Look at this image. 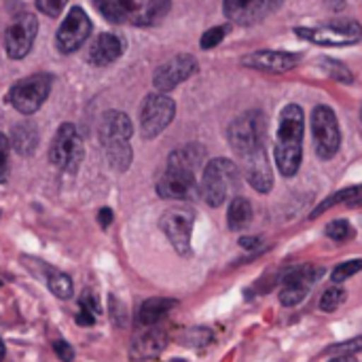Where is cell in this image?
Returning <instances> with one entry per match:
<instances>
[{"label":"cell","mask_w":362,"mask_h":362,"mask_svg":"<svg viewBox=\"0 0 362 362\" xmlns=\"http://www.w3.org/2000/svg\"><path fill=\"white\" fill-rule=\"evenodd\" d=\"M303 132L305 115L299 104H286L280 112L276 138V163L284 178H293L303 159Z\"/></svg>","instance_id":"obj_1"},{"label":"cell","mask_w":362,"mask_h":362,"mask_svg":"<svg viewBox=\"0 0 362 362\" xmlns=\"http://www.w3.org/2000/svg\"><path fill=\"white\" fill-rule=\"evenodd\" d=\"M132 134H134V125L125 112L108 110L102 115L98 136L106 151V159H108L110 168L117 172H127L132 165V159H134V151L129 144Z\"/></svg>","instance_id":"obj_2"},{"label":"cell","mask_w":362,"mask_h":362,"mask_svg":"<svg viewBox=\"0 0 362 362\" xmlns=\"http://www.w3.org/2000/svg\"><path fill=\"white\" fill-rule=\"evenodd\" d=\"M238 182H240L238 165L231 159L216 157L204 170L199 193L208 206L218 208L233 195V191L238 189Z\"/></svg>","instance_id":"obj_3"},{"label":"cell","mask_w":362,"mask_h":362,"mask_svg":"<svg viewBox=\"0 0 362 362\" xmlns=\"http://www.w3.org/2000/svg\"><path fill=\"white\" fill-rule=\"evenodd\" d=\"M227 140L231 148L244 157L257 148L265 146V117L259 110H248L240 115L227 129Z\"/></svg>","instance_id":"obj_4"},{"label":"cell","mask_w":362,"mask_h":362,"mask_svg":"<svg viewBox=\"0 0 362 362\" xmlns=\"http://www.w3.org/2000/svg\"><path fill=\"white\" fill-rule=\"evenodd\" d=\"M83 157H85V146L78 129L72 123H62L57 134L53 136L49 148V161L62 172L74 174L81 168Z\"/></svg>","instance_id":"obj_5"},{"label":"cell","mask_w":362,"mask_h":362,"mask_svg":"<svg viewBox=\"0 0 362 362\" xmlns=\"http://www.w3.org/2000/svg\"><path fill=\"white\" fill-rule=\"evenodd\" d=\"M295 34L299 38H305L316 45L346 47V45H354L361 40L362 25L352 19H339V21H331V23H325L318 28H297Z\"/></svg>","instance_id":"obj_6"},{"label":"cell","mask_w":362,"mask_h":362,"mask_svg":"<svg viewBox=\"0 0 362 362\" xmlns=\"http://www.w3.org/2000/svg\"><path fill=\"white\" fill-rule=\"evenodd\" d=\"M312 134H314V146L316 155L320 159H333L341 146V132L339 121L333 112V108L320 104L312 112Z\"/></svg>","instance_id":"obj_7"},{"label":"cell","mask_w":362,"mask_h":362,"mask_svg":"<svg viewBox=\"0 0 362 362\" xmlns=\"http://www.w3.org/2000/svg\"><path fill=\"white\" fill-rule=\"evenodd\" d=\"M51 76L49 74H32L17 81L8 91V102L21 115H34L51 93Z\"/></svg>","instance_id":"obj_8"},{"label":"cell","mask_w":362,"mask_h":362,"mask_svg":"<svg viewBox=\"0 0 362 362\" xmlns=\"http://www.w3.org/2000/svg\"><path fill=\"white\" fill-rule=\"evenodd\" d=\"M176 104L165 93H151L140 110V129L144 138H157L174 119Z\"/></svg>","instance_id":"obj_9"},{"label":"cell","mask_w":362,"mask_h":362,"mask_svg":"<svg viewBox=\"0 0 362 362\" xmlns=\"http://www.w3.org/2000/svg\"><path fill=\"white\" fill-rule=\"evenodd\" d=\"M195 212L189 208H172L159 218V227L180 257L191 255V233H193Z\"/></svg>","instance_id":"obj_10"},{"label":"cell","mask_w":362,"mask_h":362,"mask_svg":"<svg viewBox=\"0 0 362 362\" xmlns=\"http://www.w3.org/2000/svg\"><path fill=\"white\" fill-rule=\"evenodd\" d=\"M91 32V19L81 6H72L64 19V23L57 30L55 45L62 53H74L76 49L83 47Z\"/></svg>","instance_id":"obj_11"},{"label":"cell","mask_w":362,"mask_h":362,"mask_svg":"<svg viewBox=\"0 0 362 362\" xmlns=\"http://www.w3.org/2000/svg\"><path fill=\"white\" fill-rule=\"evenodd\" d=\"M36 30H38V21L32 13H21L17 15L11 25L6 28L4 34V47L8 57L13 59H21L30 53L34 38H36Z\"/></svg>","instance_id":"obj_12"},{"label":"cell","mask_w":362,"mask_h":362,"mask_svg":"<svg viewBox=\"0 0 362 362\" xmlns=\"http://www.w3.org/2000/svg\"><path fill=\"white\" fill-rule=\"evenodd\" d=\"M284 0H223L225 15L238 25H255L282 6Z\"/></svg>","instance_id":"obj_13"},{"label":"cell","mask_w":362,"mask_h":362,"mask_svg":"<svg viewBox=\"0 0 362 362\" xmlns=\"http://www.w3.org/2000/svg\"><path fill=\"white\" fill-rule=\"evenodd\" d=\"M197 72V62L189 53H180L172 59H168L163 66L157 68L153 76V85L159 89V93H168L174 87H178L182 81L191 78Z\"/></svg>","instance_id":"obj_14"},{"label":"cell","mask_w":362,"mask_h":362,"mask_svg":"<svg viewBox=\"0 0 362 362\" xmlns=\"http://www.w3.org/2000/svg\"><path fill=\"white\" fill-rule=\"evenodd\" d=\"M157 193L163 199H180V202L195 199V195H197L195 174L174 168V165H168L163 176L157 182Z\"/></svg>","instance_id":"obj_15"},{"label":"cell","mask_w":362,"mask_h":362,"mask_svg":"<svg viewBox=\"0 0 362 362\" xmlns=\"http://www.w3.org/2000/svg\"><path fill=\"white\" fill-rule=\"evenodd\" d=\"M322 274H325V269H320V267H299V269H295L284 280V286L280 291V303L286 305V308L299 305L308 297L310 286H314L320 280Z\"/></svg>","instance_id":"obj_16"},{"label":"cell","mask_w":362,"mask_h":362,"mask_svg":"<svg viewBox=\"0 0 362 362\" xmlns=\"http://www.w3.org/2000/svg\"><path fill=\"white\" fill-rule=\"evenodd\" d=\"M242 159H244V176L250 182V187L259 193H269L274 187V172H272L265 146L244 155Z\"/></svg>","instance_id":"obj_17"},{"label":"cell","mask_w":362,"mask_h":362,"mask_svg":"<svg viewBox=\"0 0 362 362\" xmlns=\"http://www.w3.org/2000/svg\"><path fill=\"white\" fill-rule=\"evenodd\" d=\"M242 62H244V66L255 68V70L282 74V72H288L297 66L299 55L286 53V51H255V53L246 55Z\"/></svg>","instance_id":"obj_18"},{"label":"cell","mask_w":362,"mask_h":362,"mask_svg":"<svg viewBox=\"0 0 362 362\" xmlns=\"http://www.w3.org/2000/svg\"><path fill=\"white\" fill-rule=\"evenodd\" d=\"M168 346V333L155 327H146L134 341H132V350L129 356L132 361H151L157 358Z\"/></svg>","instance_id":"obj_19"},{"label":"cell","mask_w":362,"mask_h":362,"mask_svg":"<svg viewBox=\"0 0 362 362\" xmlns=\"http://www.w3.org/2000/svg\"><path fill=\"white\" fill-rule=\"evenodd\" d=\"M121 53H123V40H121V36H117L112 32H104V34H100L93 40L87 59L93 66H108V64L117 62L121 57Z\"/></svg>","instance_id":"obj_20"},{"label":"cell","mask_w":362,"mask_h":362,"mask_svg":"<svg viewBox=\"0 0 362 362\" xmlns=\"http://www.w3.org/2000/svg\"><path fill=\"white\" fill-rule=\"evenodd\" d=\"M170 6H172L170 0H142V2H136L132 21L136 25H155L168 15Z\"/></svg>","instance_id":"obj_21"},{"label":"cell","mask_w":362,"mask_h":362,"mask_svg":"<svg viewBox=\"0 0 362 362\" xmlns=\"http://www.w3.org/2000/svg\"><path fill=\"white\" fill-rule=\"evenodd\" d=\"M204 159H206V148L202 144H187L182 148H176L170 155L168 165H174V168H180V170L195 174L202 168Z\"/></svg>","instance_id":"obj_22"},{"label":"cell","mask_w":362,"mask_h":362,"mask_svg":"<svg viewBox=\"0 0 362 362\" xmlns=\"http://www.w3.org/2000/svg\"><path fill=\"white\" fill-rule=\"evenodd\" d=\"M11 146H13L21 157L34 155V151H36V146H38V129H36V125L30 123V121L17 123V125L13 127Z\"/></svg>","instance_id":"obj_23"},{"label":"cell","mask_w":362,"mask_h":362,"mask_svg":"<svg viewBox=\"0 0 362 362\" xmlns=\"http://www.w3.org/2000/svg\"><path fill=\"white\" fill-rule=\"evenodd\" d=\"M176 305V301L172 299H161V297H155V299H146L142 305H140V312H138V322L140 327H155L159 325V320H163L168 316V312Z\"/></svg>","instance_id":"obj_24"},{"label":"cell","mask_w":362,"mask_h":362,"mask_svg":"<svg viewBox=\"0 0 362 362\" xmlns=\"http://www.w3.org/2000/svg\"><path fill=\"white\" fill-rule=\"evenodd\" d=\"M93 2L102 11V15L112 23L132 21L136 8V0H93Z\"/></svg>","instance_id":"obj_25"},{"label":"cell","mask_w":362,"mask_h":362,"mask_svg":"<svg viewBox=\"0 0 362 362\" xmlns=\"http://www.w3.org/2000/svg\"><path fill=\"white\" fill-rule=\"evenodd\" d=\"M252 221V206L246 197H235L227 210V227L231 231H242Z\"/></svg>","instance_id":"obj_26"},{"label":"cell","mask_w":362,"mask_h":362,"mask_svg":"<svg viewBox=\"0 0 362 362\" xmlns=\"http://www.w3.org/2000/svg\"><path fill=\"white\" fill-rule=\"evenodd\" d=\"M47 284H49L51 293L59 299H70L74 295V284H72L70 276H66L57 269H47Z\"/></svg>","instance_id":"obj_27"},{"label":"cell","mask_w":362,"mask_h":362,"mask_svg":"<svg viewBox=\"0 0 362 362\" xmlns=\"http://www.w3.org/2000/svg\"><path fill=\"white\" fill-rule=\"evenodd\" d=\"M362 193V187H350V189H344V191H337L335 195H331V197H327L312 214H310V218H318L320 214H325L329 208H333V206H337V204H344V202H352L354 197H358Z\"/></svg>","instance_id":"obj_28"},{"label":"cell","mask_w":362,"mask_h":362,"mask_svg":"<svg viewBox=\"0 0 362 362\" xmlns=\"http://www.w3.org/2000/svg\"><path fill=\"white\" fill-rule=\"evenodd\" d=\"M318 64H322L320 68H322L331 78H335V81H339V83H346V85H348V83L354 81V74L350 72V68H348L346 64L333 59V57H320Z\"/></svg>","instance_id":"obj_29"},{"label":"cell","mask_w":362,"mask_h":362,"mask_svg":"<svg viewBox=\"0 0 362 362\" xmlns=\"http://www.w3.org/2000/svg\"><path fill=\"white\" fill-rule=\"evenodd\" d=\"M327 235L333 242H346V240H352L354 238V229H352V225L346 218H337V221H333L327 227Z\"/></svg>","instance_id":"obj_30"},{"label":"cell","mask_w":362,"mask_h":362,"mask_svg":"<svg viewBox=\"0 0 362 362\" xmlns=\"http://www.w3.org/2000/svg\"><path fill=\"white\" fill-rule=\"evenodd\" d=\"M344 301H346V291L339 286H333V288L325 291V295L320 297V310L322 312H335Z\"/></svg>","instance_id":"obj_31"},{"label":"cell","mask_w":362,"mask_h":362,"mask_svg":"<svg viewBox=\"0 0 362 362\" xmlns=\"http://www.w3.org/2000/svg\"><path fill=\"white\" fill-rule=\"evenodd\" d=\"M361 269H362V259H352V261H346V263H341V265H337V267L333 269V274H331V280H333L335 284H339V282H344V280H348V278L356 276Z\"/></svg>","instance_id":"obj_32"},{"label":"cell","mask_w":362,"mask_h":362,"mask_svg":"<svg viewBox=\"0 0 362 362\" xmlns=\"http://www.w3.org/2000/svg\"><path fill=\"white\" fill-rule=\"evenodd\" d=\"M225 34H227V28H225V25L210 28L208 32H204V36H202V40H199L202 49H206V51H208V49H214L216 45H221V42H223Z\"/></svg>","instance_id":"obj_33"},{"label":"cell","mask_w":362,"mask_h":362,"mask_svg":"<svg viewBox=\"0 0 362 362\" xmlns=\"http://www.w3.org/2000/svg\"><path fill=\"white\" fill-rule=\"evenodd\" d=\"M362 352V337L356 339H350L346 344H339V346H333L327 350V354H333V356H352V354H358Z\"/></svg>","instance_id":"obj_34"},{"label":"cell","mask_w":362,"mask_h":362,"mask_svg":"<svg viewBox=\"0 0 362 362\" xmlns=\"http://www.w3.org/2000/svg\"><path fill=\"white\" fill-rule=\"evenodd\" d=\"M8 153H11V142L4 134H0V182H6L8 178Z\"/></svg>","instance_id":"obj_35"},{"label":"cell","mask_w":362,"mask_h":362,"mask_svg":"<svg viewBox=\"0 0 362 362\" xmlns=\"http://www.w3.org/2000/svg\"><path fill=\"white\" fill-rule=\"evenodd\" d=\"M66 0H36V8L49 17H57L64 8Z\"/></svg>","instance_id":"obj_36"},{"label":"cell","mask_w":362,"mask_h":362,"mask_svg":"<svg viewBox=\"0 0 362 362\" xmlns=\"http://www.w3.org/2000/svg\"><path fill=\"white\" fill-rule=\"evenodd\" d=\"M53 352L57 354V358L62 362L74 361V350H72V346L66 344V341H55V344H53Z\"/></svg>","instance_id":"obj_37"},{"label":"cell","mask_w":362,"mask_h":362,"mask_svg":"<svg viewBox=\"0 0 362 362\" xmlns=\"http://www.w3.org/2000/svg\"><path fill=\"white\" fill-rule=\"evenodd\" d=\"M81 310H87V312H91L93 316H98V314H100V303H98V299H95L91 293H85V295L81 297Z\"/></svg>","instance_id":"obj_38"},{"label":"cell","mask_w":362,"mask_h":362,"mask_svg":"<svg viewBox=\"0 0 362 362\" xmlns=\"http://www.w3.org/2000/svg\"><path fill=\"white\" fill-rule=\"evenodd\" d=\"M76 325H81V327H91V325H95V316H93L91 312H87V310H81V314L76 316Z\"/></svg>","instance_id":"obj_39"},{"label":"cell","mask_w":362,"mask_h":362,"mask_svg":"<svg viewBox=\"0 0 362 362\" xmlns=\"http://www.w3.org/2000/svg\"><path fill=\"white\" fill-rule=\"evenodd\" d=\"M112 218H115V216H112V210H110V208H102V210H100V214H98V221H100V225H102L104 229H106V227H110Z\"/></svg>","instance_id":"obj_40"},{"label":"cell","mask_w":362,"mask_h":362,"mask_svg":"<svg viewBox=\"0 0 362 362\" xmlns=\"http://www.w3.org/2000/svg\"><path fill=\"white\" fill-rule=\"evenodd\" d=\"M259 244H261L259 238H242L240 240V246L246 248V250H255V248H259Z\"/></svg>","instance_id":"obj_41"},{"label":"cell","mask_w":362,"mask_h":362,"mask_svg":"<svg viewBox=\"0 0 362 362\" xmlns=\"http://www.w3.org/2000/svg\"><path fill=\"white\" fill-rule=\"evenodd\" d=\"M331 362H356V361H354V356H335Z\"/></svg>","instance_id":"obj_42"},{"label":"cell","mask_w":362,"mask_h":362,"mask_svg":"<svg viewBox=\"0 0 362 362\" xmlns=\"http://www.w3.org/2000/svg\"><path fill=\"white\" fill-rule=\"evenodd\" d=\"M4 356H6V348H4V341L0 339V362L4 361Z\"/></svg>","instance_id":"obj_43"},{"label":"cell","mask_w":362,"mask_h":362,"mask_svg":"<svg viewBox=\"0 0 362 362\" xmlns=\"http://www.w3.org/2000/svg\"><path fill=\"white\" fill-rule=\"evenodd\" d=\"M172 362H185V361H172Z\"/></svg>","instance_id":"obj_44"},{"label":"cell","mask_w":362,"mask_h":362,"mask_svg":"<svg viewBox=\"0 0 362 362\" xmlns=\"http://www.w3.org/2000/svg\"><path fill=\"white\" fill-rule=\"evenodd\" d=\"M361 119H362V108H361Z\"/></svg>","instance_id":"obj_45"}]
</instances>
